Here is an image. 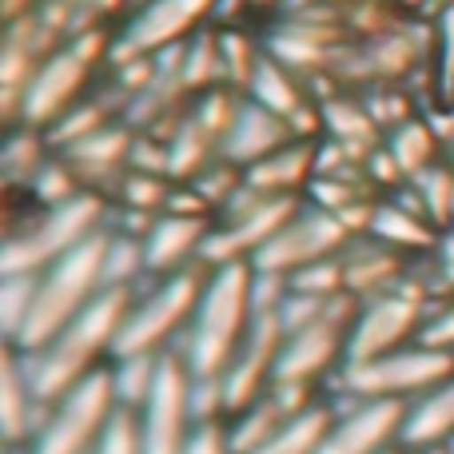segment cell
<instances>
[{
	"mask_svg": "<svg viewBox=\"0 0 454 454\" xmlns=\"http://www.w3.org/2000/svg\"><path fill=\"white\" fill-rule=\"evenodd\" d=\"M48 419V403H40V395L32 391L28 363L16 347L4 351V371H0V427H4L8 447H32V439L40 434Z\"/></svg>",
	"mask_w": 454,
	"mask_h": 454,
	"instance_id": "cell-14",
	"label": "cell"
},
{
	"mask_svg": "<svg viewBox=\"0 0 454 454\" xmlns=\"http://www.w3.org/2000/svg\"><path fill=\"white\" fill-rule=\"evenodd\" d=\"M403 423H407V403L351 399L347 411H335L319 454H391V450H403Z\"/></svg>",
	"mask_w": 454,
	"mask_h": 454,
	"instance_id": "cell-12",
	"label": "cell"
},
{
	"mask_svg": "<svg viewBox=\"0 0 454 454\" xmlns=\"http://www.w3.org/2000/svg\"><path fill=\"white\" fill-rule=\"evenodd\" d=\"M411 454V450H407ZM415 454H450V450H415Z\"/></svg>",
	"mask_w": 454,
	"mask_h": 454,
	"instance_id": "cell-31",
	"label": "cell"
},
{
	"mask_svg": "<svg viewBox=\"0 0 454 454\" xmlns=\"http://www.w3.org/2000/svg\"><path fill=\"white\" fill-rule=\"evenodd\" d=\"M120 411L124 407L116 399L112 367L96 371L48 407V419L32 439L28 454H96Z\"/></svg>",
	"mask_w": 454,
	"mask_h": 454,
	"instance_id": "cell-6",
	"label": "cell"
},
{
	"mask_svg": "<svg viewBox=\"0 0 454 454\" xmlns=\"http://www.w3.org/2000/svg\"><path fill=\"white\" fill-rule=\"evenodd\" d=\"M212 267L196 263L180 275L156 279L148 295L132 299L124 327L116 339V359H136V355H168L176 335H188L192 315L200 307V295L207 287Z\"/></svg>",
	"mask_w": 454,
	"mask_h": 454,
	"instance_id": "cell-4",
	"label": "cell"
},
{
	"mask_svg": "<svg viewBox=\"0 0 454 454\" xmlns=\"http://www.w3.org/2000/svg\"><path fill=\"white\" fill-rule=\"evenodd\" d=\"M207 235H212L207 215L164 212L156 220V227L144 235V263H148V275L168 279V275H180V271H188V267L204 263Z\"/></svg>",
	"mask_w": 454,
	"mask_h": 454,
	"instance_id": "cell-13",
	"label": "cell"
},
{
	"mask_svg": "<svg viewBox=\"0 0 454 454\" xmlns=\"http://www.w3.org/2000/svg\"><path fill=\"white\" fill-rule=\"evenodd\" d=\"M255 92H259V104H263L267 112H275V116H291V112H295V96H291L287 80H283L271 64H263V68L255 72Z\"/></svg>",
	"mask_w": 454,
	"mask_h": 454,
	"instance_id": "cell-26",
	"label": "cell"
},
{
	"mask_svg": "<svg viewBox=\"0 0 454 454\" xmlns=\"http://www.w3.org/2000/svg\"><path fill=\"white\" fill-rule=\"evenodd\" d=\"M311 164H319V160H315V152L303 148V144L279 148L275 156H267V160H259L255 168H247L243 184H247L251 192H259V196H291V192L311 176Z\"/></svg>",
	"mask_w": 454,
	"mask_h": 454,
	"instance_id": "cell-18",
	"label": "cell"
},
{
	"mask_svg": "<svg viewBox=\"0 0 454 454\" xmlns=\"http://www.w3.org/2000/svg\"><path fill=\"white\" fill-rule=\"evenodd\" d=\"M32 299H36V275H4V287H0V319H4L8 343H16L24 319L32 311Z\"/></svg>",
	"mask_w": 454,
	"mask_h": 454,
	"instance_id": "cell-23",
	"label": "cell"
},
{
	"mask_svg": "<svg viewBox=\"0 0 454 454\" xmlns=\"http://www.w3.org/2000/svg\"><path fill=\"white\" fill-rule=\"evenodd\" d=\"M431 152H434V140L423 124H407L391 144L395 164H399V172L411 176V180H419V176L431 168Z\"/></svg>",
	"mask_w": 454,
	"mask_h": 454,
	"instance_id": "cell-24",
	"label": "cell"
},
{
	"mask_svg": "<svg viewBox=\"0 0 454 454\" xmlns=\"http://www.w3.org/2000/svg\"><path fill=\"white\" fill-rule=\"evenodd\" d=\"M104 220V204L92 192H80L68 204L48 207L44 215H36L24 231H16L4 243L0 255V275H40L52 263H60L68 251H76L80 243H88Z\"/></svg>",
	"mask_w": 454,
	"mask_h": 454,
	"instance_id": "cell-5",
	"label": "cell"
},
{
	"mask_svg": "<svg viewBox=\"0 0 454 454\" xmlns=\"http://www.w3.org/2000/svg\"><path fill=\"white\" fill-rule=\"evenodd\" d=\"M331 419H335V411L315 403V407H307L303 415H295L275 439H267L263 447L251 450V454H319L323 439H327V431H331Z\"/></svg>",
	"mask_w": 454,
	"mask_h": 454,
	"instance_id": "cell-21",
	"label": "cell"
},
{
	"mask_svg": "<svg viewBox=\"0 0 454 454\" xmlns=\"http://www.w3.org/2000/svg\"><path fill=\"white\" fill-rule=\"evenodd\" d=\"M184 454H231V442H227V423H200Z\"/></svg>",
	"mask_w": 454,
	"mask_h": 454,
	"instance_id": "cell-29",
	"label": "cell"
},
{
	"mask_svg": "<svg viewBox=\"0 0 454 454\" xmlns=\"http://www.w3.org/2000/svg\"><path fill=\"white\" fill-rule=\"evenodd\" d=\"M355 315H359V303H355L351 295H339V299H331V307L319 319L291 331L287 343H283L279 367H275V387H303V391H315V383H319L339 359L347 363Z\"/></svg>",
	"mask_w": 454,
	"mask_h": 454,
	"instance_id": "cell-10",
	"label": "cell"
},
{
	"mask_svg": "<svg viewBox=\"0 0 454 454\" xmlns=\"http://www.w3.org/2000/svg\"><path fill=\"white\" fill-rule=\"evenodd\" d=\"M68 156L80 176H108L128 156V140L120 132H92L88 140L72 144Z\"/></svg>",
	"mask_w": 454,
	"mask_h": 454,
	"instance_id": "cell-22",
	"label": "cell"
},
{
	"mask_svg": "<svg viewBox=\"0 0 454 454\" xmlns=\"http://www.w3.org/2000/svg\"><path fill=\"white\" fill-rule=\"evenodd\" d=\"M427 303H431V287L419 283L415 275H411L407 283H399L395 291H387V295L359 303V315H355V331H351V347H347L343 367L383 359V355L419 343V339H423L427 319H431Z\"/></svg>",
	"mask_w": 454,
	"mask_h": 454,
	"instance_id": "cell-7",
	"label": "cell"
},
{
	"mask_svg": "<svg viewBox=\"0 0 454 454\" xmlns=\"http://www.w3.org/2000/svg\"><path fill=\"white\" fill-rule=\"evenodd\" d=\"M347 243H351V231L331 212H323V207H315V212H295V220L251 259V267L291 279V275H299L303 267H315V263H323V259L343 255Z\"/></svg>",
	"mask_w": 454,
	"mask_h": 454,
	"instance_id": "cell-11",
	"label": "cell"
},
{
	"mask_svg": "<svg viewBox=\"0 0 454 454\" xmlns=\"http://www.w3.org/2000/svg\"><path fill=\"white\" fill-rule=\"evenodd\" d=\"M132 299H136L132 287H108L48 347L24 355L32 391L40 395V403L52 407L56 399H64V395L84 383L88 375L104 371V359H116V339H120V327H124L128 311H132Z\"/></svg>",
	"mask_w": 454,
	"mask_h": 454,
	"instance_id": "cell-1",
	"label": "cell"
},
{
	"mask_svg": "<svg viewBox=\"0 0 454 454\" xmlns=\"http://www.w3.org/2000/svg\"><path fill=\"white\" fill-rule=\"evenodd\" d=\"M331 128H335L339 136H351V144H367L371 140V120L367 116H359V112H351V108H331Z\"/></svg>",
	"mask_w": 454,
	"mask_h": 454,
	"instance_id": "cell-30",
	"label": "cell"
},
{
	"mask_svg": "<svg viewBox=\"0 0 454 454\" xmlns=\"http://www.w3.org/2000/svg\"><path fill=\"white\" fill-rule=\"evenodd\" d=\"M96 454H144L140 431H136V415H132V411H120L116 423L108 427V434H104V442L96 447Z\"/></svg>",
	"mask_w": 454,
	"mask_h": 454,
	"instance_id": "cell-27",
	"label": "cell"
},
{
	"mask_svg": "<svg viewBox=\"0 0 454 454\" xmlns=\"http://www.w3.org/2000/svg\"><path fill=\"white\" fill-rule=\"evenodd\" d=\"M4 168L12 180H36L40 176V164H36V148H32V140H12L4 152Z\"/></svg>",
	"mask_w": 454,
	"mask_h": 454,
	"instance_id": "cell-28",
	"label": "cell"
},
{
	"mask_svg": "<svg viewBox=\"0 0 454 454\" xmlns=\"http://www.w3.org/2000/svg\"><path fill=\"white\" fill-rule=\"evenodd\" d=\"M192 387L196 375L188 371L180 351L160 355L156 383H152L148 399H144L136 415V431H140L144 454H184L196 434V407H192Z\"/></svg>",
	"mask_w": 454,
	"mask_h": 454,
	"instance_id": "cell-9",
	"label": "cell"
},
{
	"mask_svg": "<svg viewBox=\"0 0 454 454\" xmlns=\"http://www.w3.org/2000/svg\"><path fill=\"white\" fill-rule=\"evenodd\" d=\"M391 454H407V450H391Z\"/></svg>",
	"mask_w": 454,
	"mask_h": 454,
	"instance_id": "cell-32",
	"label": "cell"
},
{
	"mask_svg": "<svg viewBox=\"0 0 454 454\" xmlns=\"http://www.w3.org/2000/svg\"><path fill=\"white\" fill-rule=\"evenodd\" d=\"M367 231L371 239L387 243L395 251H434V243L442 235L423 215V207H403V204H379Z\"/></svg>",
	"mask_w": 454,
	"mask_h": 454,
	"instance_id": "cell-16",
	"label": "cell"
},
{
	"mask_svg": "<svg viewBox=\"0 0 454 454\" xmlns=\"http://www.w3.org/2000/svg\"><path fill=\"white\" fill-rule=\"evenodd\" d=\"M454 375V351H439L427 343H411L383 359L343 367V387L351 399H387V403H415L439 383Z\"/></svg>",
	"mask_w": 454,
	"mask_h": 454,
	"instance_id": "cell-8",
	"label": "cell"
},
{
	"mask_svg": "<svg viewBox=\"0 0 454 454\" xmlns=\"http://www.w3.org/2000/svg\"><path fill=\"white\" fill-rule=\"evenodd\" d=\"M80 84V56H56L28 88V100H24V112L28 120H48L56 116V108L64 104V96Z\"/></svg>",
	"mask_w": 454,
	"mask_h": 454,
	"instance_id": "cell-20",
	"label": "cell"
},
{
	"mask_svg": "<svg viewBox=\"0 0 454 454\" xmlns=\"http://www.w3.org/2000/svg\"><path fill=\"white\" fill-rule=\"evenodd\" d=\"M251 279H255L251 263L212 267V275H207V287L200 295V307L180 347L184 363L196 379H223L235 351L247 339L251 323H255Z\"/></svg>",
	"mask_w": 454,
	"mask_h": 454,
	"instance_id": "cell-2",
	"label": "cell"
},
{
	"mask_svg": "<svg viewBox=\"0 0 454 454\" xmlns=\"http://www.w3.org/2000/svg\"><path fill=\"white\" fill-rule=\"evenodd\" d=\"M172 176H196L207 156V128L204 124H184L172 144Z\"/></svg>",
	"mask_w": 454,
	"mask_h": 454,
	"instance_id": "cell-25",
	"label": "cell"
},
{
	"mask_svg": "<svg viewBox=\"0 0 454 454\" xmlns=\"http://www.w3.org/2000/svg\"><path fill=\"white\" fill-rule=\"evenodd\" d=\"M403 450H454V375L407 407Z\"/></svg>",
	"mask_w": 454,
	"mask_h": 454,
	"instance_id": "cell-15",
	"label": "cell"
},
{
	"mask_svg": "<svg viewBox=\"0 0 454 454\" xmlns=\"http://www.w3.org/2000/svg\"><path fill=\"white\" fill-rule=\"evenodd\" d=\"M104 267H108V231H96L88 243L68 251L60 263L40 271L32 311L24 319L16 343H8V347H16L20 355H32L52 343L80 311H88L108 291V271Z\"/></svg>",
	"mask_w": 454,
	"mask_h": 454,
	"instance_id": "cell-3",
	"label": "cell"
},
{
	"mask_svg": "<svg viewBox=\"0 0 454 454\" xmlns=\"http://www.w3.org/2000/svg\"><path fill=\"white\" fill-rule=\"evenodd\" d=\"M283 148V120L267 108H247L235 116L231 132H227V156L239 164L255 168L259 160L275 156Z\"/></svg>",
	"mask_w": 454,
	"mask_h": 454,
	"instance_id": "cell-17",
	"label": "cell"
},
{
	"mask_svg": "<svg viewBox=\"0 0 454 454\" xmlns=\"http://www.w3.org/2000/svg\"><path fill=\"white\" fill-rule=\"evenodd\" d=\"M207 4H212V0H156V4L132 24V48H148V44H160V40H172L176 32L188 28Z\"/></svg>",
	"mask_w": 454,
	"mask_h": 454,
	"instance_id": "cell-19",
	"label": "cell"
}]
</instances>
